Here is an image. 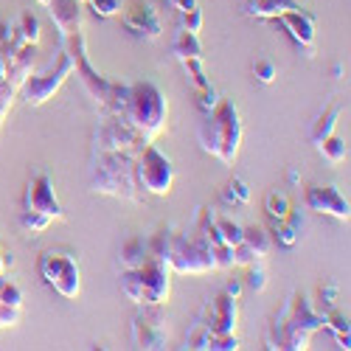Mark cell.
Here are the masks:
<instances>
[{"label": "cell", "mask_w": 351, "mask_h": 351, "mask_svg": "<svg viewBox=\"0 0 351 351\" xmlns=\"http://www.w3.org/2000/svg\"><path fill=\"white\" fill-rule=\"evenodd\" d=\"M40 276L43 281L62 295L65 301H76L82 292V273H79V258L68 250H45L40 256Z\"/></svg>", "instance_id": "cell-7"}, {"label": "cell", "mask_w": 351, "mask_h": 351, "mask_svg": "<svg viewBox=\"0 0 351 351\" xmlns=\"http://www.w3.org/2000/svg\"><path fill=\"white\" fill-rule=\"evenodd\" d=\"M304 202H306V208L315 211V214H326V217H335V219H348L351 217L348 199L340 194V189L335 183L306 189Z\"/></svg>", "instance_id": "cell-13"}, {"label": "cell", "mask_w": 351, "mask_h": 351, "mask_svg": "<svg viewBox=\"0 0 351 351\" xmlns=\"http://www.w3.org/2000/svg\"><path fill=\"white\" fill-rule=\"evenodd\" d=\"M146 258H149V242L141 239V237H135V239H130V242L121 247L119 265H121V270H135V267L143 265Z\"/></svg>", "instance_id": "cell-19"}, {"label": "cell", "mask_w": 351, "mask_h": 351, "mask_svg": "<svg viewBox=\"0 0 351 351\" xmlns=\"http://www.w3.org/2000/svg\"><path fill=\"white\" fill-rule=\"evenodd\" d=\"M337 298H340V289H337L335 281L320 284V289H317V301H320V306H324V312L335 309V306H337Z\"/></svg>", "instance_id": "cell-34"}, {"label": "cell", "mask_w": 351, "mask_h": 351, "mask_svg": "<svg viewBox=\"0 0 351 351\" xmlns=\"http://www.w3.org/2000/svg\"><path fill=\"white\" fill-rule=\"evenodd\" d=\"M23 211H37V214H45L51 219H62L65 211H62V202L56 197V189H53V180L48 178L45 171H37L32 180L25 186V197H23Z\"/></svg>", "instance_id": "cell-12"}, {"label": "cell", "mask_w": 351, "mask_h": 351, "mask_svg": "<svg viewBox=\"0 0 351 351\" xmlns=\"http://www.w3.org/2000/svg\"><path fill=\"white\" fill-rule=\"evenodd\" d=\"M37 3H40V6H48V3H51V0H37Z\"/></svg>", "instance_id": "cell-42"}, {"label": "cell", "mask_w": 351, "mask_h": 351, "mask_svg": "<svg viewBox=\"0 0 351 351\" xmlns=\"http://www.w3.org/2000/svg\"><path fill=\"white\" fill-rule=\"evenodd\" d=\"M3 270H6V256H3V250H0V276H3Z\"/></svg>", "instance_id": "cell-41"}, {"label": "cell", "mask_w": 351, "mask_h": 351, "mask_svg": "<svg viewBox=\"0 0 351 351\" xmlns=\"http://www.w3.org/2000/svg\"><path fill=\"white\" fill-rule=\"evenodd\" d=\"M239 9L256 20H278L284 12H304L298 0H239Z\"/></svg>", "instance_id": "cell-17"}, {"label": "cell", "mask_w": 351, "mask_h": 351, "mask_svg": "<svg viewBox=\"0 0 351 351\" xmlns=\"http://www.w3.org/2000/svg\"><path fill=\"white\" fill-rule=\"evenodd\" d=\"M317 152L324 155L329 163L337 166V163H343V160L348 158V146H346V141H343L337 132H332V135H326L324 141L317 143Z\"/></svg>", "instance_id": "cell-25"}, {"label": "cell", "mask_w": 351, "mask_h": 351, "mask_svg": "<svg viewBox=\"0 0 351 351\" xmlns=\"http://www.w3.org/2000/svg\"><path fill=\"white\" fill-rule=\"evenodd\" d=\"M265 211H267V217H270L273 222L287 219V217H289V211H292L289 194H287V191H278V189L267 191V197H265Z\"/></svg>", "instance_id": "cell-23"}, {"label": "cell", "mask_w": 351, "mask_h": 351, "mask_svg": "<svg viewBox=\"0 0 351 351\" xmlns=\"http://www.w3.org/2000/svg\"><path fill=\"white\" fill-rule=\"evenodd\" d=\"M135 158H138V152H132V149H124V152L93 149V163H90L93 191L110 194V197H124V199H138Z\"/></svg>", "instance_id": "cell-4"}, {"label": "cell", "mask_w": 351, "mask_h": 351, "mask_svg": "<svg viewBox=\"0 0 351 351\" xmlns=\"http://www.w3.org/2000/svg\"><path fill=\"white\" fill-rule=\"evenodd\" d=\"M324 329H329L335 337H337V343H340V348H351V335H348V315L343 312V309H329V312H324Z\"/></svg>", "instance_id": "cell-21"}, {"label": "cell", "mask_w": 351, "mask_h": 351, "mask_svg": "<svg viewBox=\"0 0 351 351\" xmlns=\"http://www.w3.org/2000/svg\"><path fill=\"white\" fill-rule=\"evenodd\" d=\"M183 68H186V73H189V82H191L194 90H202V87L211 84V79H208V73H206V65H202V56H197V60H186Z\"/></svg>", "instance_id": "cell-29"}, {"label": "cell", "mask_w": 351, "mask_h": 351, "mask_svg": "<svg viewBox=\"0 0 351 351\" xmlns=\"http://www.w3.org/2000/svg\"><path fill=\"white\" fill-rule=\"evenodd\" d=\"M124 25H127V32H132L135 37H143V40H158L163 34L160 14L152 3H135L132 9H127Z\"/></svg>", "instance_id": "cell-15"}, {"label": "cell", "mask_w": 351, "mask_h": 351, "mask_svg": "<svg viewBox=\"0 0 351 351\" xmlns=\"http://www.w3.org/2000/svg\"><path fill=\"white\" fill-rule=\"evenodd\" d=\"M68 76H73V56L62 48L60 56H56L53 65L45 73H32L23 82L20 96L28 107H40V104H45L48 99H53L56 93H60V87L68 82Z\"/></svg>", "instance_id": "cell-8"}, {"label": "cell", "mask_w": 351, "mask_h": 351, "mask_svg": "<svg viewBox=\"0 0 351 351\" xmlns=\"http://www.w3.org/2000/svg\"><path fill=\"white\" fill-rule=\"evenodd\" d=\"M14 32H17L14 25H9V23H0V45H9V43L14 40Z\"/></svg>", "instance_id": "cell-38"}, {"label": "cell", "mask_w": 351, "mask_h": 351, "mask_svg": "<svg viewBox=\"0 0 351 351\" xmlns=\"http://www.w3.org/2000/svg\"><path fill=\"white\" fill-rule=\"evenodd\" d=\"M278 23L289 32V37L306 51V56H312V51H315V14L306 9L304 12H284L278 17Z\"/></svg>", "instance_id": "cell-16"}, {"label": "cell", "mask_w": 351, "mask_h": 351, "mask_svg": "<svg viewBox=\"0 0 351 351\" xmlns=\"http://www.w3.org/2000/svg\"><path fill=\"white\" fill-rule=\"evenodd\" d=\"M287 178H289V183H292V186H295V183H301V178H298V171H295V169H289V174H287Z\"/></svg>", "instance_id": "cell-40"}, {"label": "cell", "mask_w": 351, "mask_h": 351, "mask_svg": "<svg viewBox=\"0 0 351 351\" xmlns=\"http://www.w3.org/2000/svg\"><path fill=\"white\" fill-rule=\"evenodd\" d=\"M135 183L141 191H149L155 197H166L174 183V166L158 149L155 143H146L135 158Z\"/></svg>", "instance_id": "cell-9"}, {"label": "cell", "mask_w": 351, "mask_h": 351, "mask_svg": "<svg viewBox=\"0 0 351 351\" xmlns=\"http://www.w3.org/2000/svg\"><path fill=\"white\" fill-rule=\"evenodd\" d=\"M343 110H346V104L343 101H332L324 112L315 119V124H312V130H309V138H312V143L317 146L320 141H324L326 135H332L335 130H337V119L343 115Z\"/></svg>", "instance_id": "cell-18"}, {"label": "cell", "mask_w": 351, "mask_h": 351, "mask_svg": "<svg viewBox=\"0 0 351 351\" xmlns=\"http://www.w3.org/2000/svg\"><path fill=\"white\" fill-rule=\"evenodd\" d=\"M166 265H169V270L180 273V276H202V273L217 270V258H214L211 242L202 237L199 230L194 237L174 233V237H169Z\"/></svg>", "instance_id": "cell-6"}, {"label": "cell", "mask_w": 351, "mask_h": 351, "mask_svg": "<svg viewBox=\"0 0 351 351\" xmlns=\"http://www.w3.org/2000/svg\"><path fill=\"white\" fill-rule=\"evenodd\" d=\"M53 25H56V34H60V43H65L71 34L82 32V14H84V0H51L45 6Z\"/></svg>", "instance_id": "cell-14"}, {"label": "cell", "mask_w": 351, "mask_h": 351, "mask_svg": "<svg viewBox=\"0 0 351 351\" xmlns=\"http://www.w3.org/2000/svg\"><path fill=\"white\" fill-rule=\"evenodd\" d=\"M6 82V53H3V48H0V84Z\"/></svg>", "instance_id": "cell-39"}, {"label": "cell", "mask_w": 351, "mask_h": 351, "mask_svg": "<svg viewBox=\"0 0 351 351\" xmlns=\"http://www.w3.org/2000/svg\"><path fill=\"white\" fill-rule=\"evenodd\" d=\"M51 222H53L51 217L37 214V211H23V214H20V225H23V230L28 233V237H40L43 230H48Z\"/></svg>", "instance_id": "cell-28"}, {"label": "cell", "mask_w": 351, "mask_h": 351, "mask_svg": "<svg viewBox=\"0 0 351 351\" xmlns=\"http://www.w3.org/2000/svg\"><path fill=\"white\" fill-rule=\"evenodd\" d=\"M199 146L202 152L214 155L217 160H222L225 166H233L242 146V115L239 107L230 99H222L211 112H202V124H199Z\"/></svg>", "instance_id": "cell-3"}, {"label": "cell", "mask_w": 351, "mask_h": 351, "mask_svg": "<svg viewBox=\"0 0 351 351\" xmlns=\"http://www.w3.org/2000/svg\"><path fill=\"white\" fill-rule=\"evenodd\" d=\"M194 324H199L211 337H217V335H237V324H239L237 298L225 295V292L208 298L206 304H202V309L197 312Z\"/></svg>", "instance_id": "cell-10"}, {"label": "cell", "mask_w": 351, "mask_h": 351, "mask_svg": "<svg viewBox=\"0 0 351 351\" xmlns=\"http://www.w3.org/2000/svg\"><path fill=\"white\" fill-rule=\"evenodd\" d=\"M104 110L110 115H119L121 121H127L149 143H155V138L166 127V99L152 82H132V84L115 82L112 96L107 99Z\"/></svg>", "instance_id": "cell-1"}, {"label": "cell", "mask_w": 351, "mask_h": 351, "mask_svg": "<svg viewBox=\"0 0 351 351\" xmlns=\"http://www.w3.org/2000/svg\"><path fill=\"white\" fill-rule=\"evenodd\" d=\"M163 304H146L143 315L132 320V343L138 348H163L169 340V317L160 309Z\"/></svg>", "instance_id": "cell-11"}, {"label": "cell", "mask_w": 351, "mask_h": 351, "mask_svg": "<svg viewBox=\"0 0 351 351\" xmlns=\"http://www.w3.org/2000/svg\"><path fill=\"white\" fill-rule=\"evenodd\" d=\"M276 76H278V68H276L270 60H265V56H258V60L253 62V79H256V82H261V84H273Z\"/></svg>", "instance_id": "cell-31"}, {"label": "cell", "mask_w": 351, "mask_h": 351, "mask_svg": "<svg viewBox=\"0 0 351 351\" xmlns=\"http://www.w3.org/2000/svg\"><path fill=\"white\" fill-rule=\"evenodd\" d=\"M180 28L183 32H191V34H199L202 32V9H191V12H180Z\"/></svg>", "instance_id": "cell-36"}, {"label": "cell", "mask_w": 351, "mask_h": 351, "mask_svg": "<svg viewBox=\"0 0 351 351\" xmlns=\"http://www.w3.org/2000/svg\"><path fill=\"white\" fill-rule=\"evenodd\" d=\"M169 265L149 250V258L135 270L121 273V292L132 304H166L171 292V278H169Z\"/></svg>", "instance_id": "cell-5"}, {"label": "cell", "mask_w": 351, "mask_h": 351, "mask_svg": "<svg viewBox=\"0 0 351 351\" xmlns=\"http://www.w3.org/2000/svg\"><path fill=\"white\" fill-rule=\"evenodd\" d=\"M242 289H245V281L242 278H230L225 287H222V292H225V295H230V298H242Z\"/></svg>", "instance_id": "cell-37"}, {"label": "cell", "mask_w": 351, "mask_h": 351, "mask_svg": "<svg viewBox=\"0 0 351 351\" xmlns=\"http://www.w3.org/2000/svg\"><path fill=\"white\" fill-rule=\"evenodd\" d=\"M317 329H324V312H317L304 292H292L267 329V348L304 351Z\"/></svg>", "instance_id": "cell-2"}, {"label": "cell", "mask_w": 351, "mask_h": 351, "mask_svg": "<svg viewBox=\"0 0 351 351\" xmlns=\"http://www.w3.org/2000/svg\"><path fill=\"white\" fill-rule=\"evenodd\" d=\"M17 96H20V90L14 84H9V82L0 84V127H3V121H6V115H9V110H12Z\"/></svg>", "instance_id": "cell-32"}, {"label": "cell", "mask_w": 351, "mask_h": 351, "mask_svg": "<svg viewBox=\"0 0 351 351\" xmlns=\"http://www.w3.org/2000/svg\"><path fill=\"white\" fill-rule=\"evenodd\" d=\"M245 287H247V289H253V292H265V289H267V270H265V265H261L258 258L247 265Z\"/></svg>", "instance_id": "cell-30"}, {"label": "cell", "mask_w": 351, "mask_h": 351, "mask_svg": "<svg viewBox=\"0 0 351 351\" xmlns=\"http://www.w3.org/2000/svg\"><path fill=\"white\" fill-rule=\"evenodd\" d=\"M169 3H174V0H169Z\"/></svg>", "instance_id": "cell-43"}, {"label": "cell", "mask_w": 351, "mask_h": 351, "mask_svg": "<svg viewBox=\"0 0 351 351\" xmlns=\"http://www.w3.org/2000/svg\"><path fill=\"white\" fill-rule=\"evenodd\" d=\"M214 230H217V237H219L225 245H230V247L242 245L245 228H242L239 222H233L230 217H217V214H214Z\"/></svg>", "instance_id": "cell-24"}, {"label": "cell", "mask_w": 351, "mask_h": 351, "mask_svg": "<svg viewBox=\"0 0 351 351\" xmlns=\"http://www.w3.org/2000/svg\"><path fill=\"white\" fill-rule=\"evenodd\" d=\"M219 101H222V96L217 93V87H214V84H208V87H202V90H197V107H199V112H211Z\"/></svg>", "instance_id": "cell-35"}, {"label": "cell", "mask_w": 351, "mask_h": 351, "mask_svg": "<svg viewBox=\"0 0 351 351\" xmlns=\"http://www.w3.org/2000/svg\"><path fill=\"white\" fill-rule=\"evenodd\" d=\"M242 242L256 253V258H265V256L270 253V247H273V239H270L267 228H261V225H250V228H245Z\"/></svg>", "instance_id": "cell-22"}, {"label": "cell", "mask_w": 351, "mask_h": 351, "mask_svg": "<svg viewBox=\"0 0 351 351\" xmlns=\"http://www.w3.org/2000/svg\"><path fill=\"white\" fill-rule=\"evenodd\" d=\"M87 6H90L101 20H110L121 12V0H84Z\"/></svg>", "instance_id": "cell-33"}, {"label": "cell", "mask_w": 351, "mask_h": 351, "mask_svg": "<svg viewBox=\"0 0 351 351\" xmlns=\"http://www.w3.org/2000/svg\"><path fill=\"white\" fill-rule=\"evenodd\" d=\"M222 199L228 202V206H247V202H250V186L242 178H233L222 189Z\"/></svg>", "instance_id": "cell-26"}, {"label": "cell", "mask_w": 351, "mask_h": 351, "mask_svg": "<svg viewBox=\"0 0 351 351\" xmlns=\"http://www.w3.org/2000/svg\"><path fill=\"white\" fill-rule=\"evenodd\" d=\"M171 53L178 56L180 62H186V60H197V56H202L199 34H191V32H183V28H178V34H174V43H171Z\"/></svg>", "instance_id": "cell-20"}, {"label": "cell", "mask_w": 351, "mask_h": 351, "mask_svg": "<svg viewBox=\"0 0 351 351\" xmlns=\"http://www.w3.org/2000/svg\"><path fill=\"white\" fill-rule=\"evenodd\" d=\"M17 34H20V40L32 43V45H37V43H40L43 28H40V20H37V14H34V12H23V14H20Z\"/></svg>", "instance_id": "cell-27"}]
</instances>
